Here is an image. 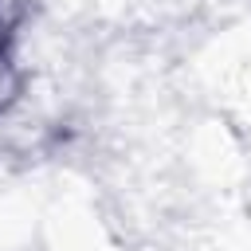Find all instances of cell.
<instances>
[{
    "label": "cell",
    "mask_w": 251,
    "mask_h": 251,
    "mask_svg": "<svg viewBox=\"0 0 251 251\" xmlns=\"http://www.w3.org/2000/svg\"><path fill=\"white\" fill-rule=\"evenodd\" d=\"M8 94H12V75H8V63L0 59V106L8 102Z\"/></svg>",
    "instance_id": "cell-1"
}]
</instances>
